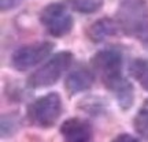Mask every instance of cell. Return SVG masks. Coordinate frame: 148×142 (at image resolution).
I'll return each mask as SVG.
<instances>
[{"instance_id":"1","label":"cell","mask_w":148,"mask_h":142,"mask_svg":"<svg viewBox=\"0 0 148 142\" xmlns=\"http://www.w3.org/2000/svg\"><path fill=\"white\" fill-rule=\"evenodd\" d=\"M115 21L126 36L148 44V4L144 0H123Z\"/></svg>"},{"instance_id":"2","label":"cell","mask_w":148,"mask_h":142,"mask_svg":"<svg viewBox=\"0 0 148 142\" xmlns=\"http://www.w3.org/2000/svg\"><path fill=\"white\" fill-rule=\"evenodd\" d=\"M90 66L107 89H111L118 82H121L122 77V55L118 49L108 48L96 52L90 58Z\"/></svg>"},{"instance_id":"3","label":"cell","mask_w":148,"mask_h":142,"mask_svg":"<svg viewBox=\"0 0 148 142\" xmlns=\"http://www.w3.org/2000/svg\"><path fill=\"white\" fill-rule=\"evenodd\" d=\"M71 62H73V53L69 51L53 55L47 63L42 64L40 69H37L29 77L27 86H30L32 89H41L55 85L64 71L70 67Z\"/></svg>"},{"instance_id":"4","label":"cell","mask_w":148,"mask_h":142,"mask_svg":"<svg viewBox=\"0 0 148 142\" xmlns=\"http://www.w3.org/2000/svg\"><path fill=\"white\" fill-rule=\"evenodd\" d=\"M62 113V99L58 93H48L27 107V119L33 126L48 128L58 122Z\"/></svg>"},{"instance_id":"5","label":"cell","mask_w":148,"mask_h":142,"mask_svg":"<svg viewBox=\"0 0 148 142\" xmlns=\"http://www.w3.org/2000/svg\"><path fill=\"white\" fill-rule=\"evenodd\" d=\"M38 19L51 36L63 37L73 30L74 19L66 5L62 3H51L41 10Z\"/></svg>"},{"instance_id":"6","label":"cell","mask_w":148,"mask_h":142,"mask_svg":"<svg viewBox=\"0 0 148 142\" xmlns=\"http://www.w3.org/2000/svg\"><path fill=\"white\" fill-rule=\"evenodd\" d=\"M53 49V44L49 41L33 42L22 45L11 56V64L18 71H27L47 59Z\"/></svg>"},{"instance_id":"7","label":"cell","mask_w":148,"mask_h":142,"mask_svg":"<svg viewBox=\"0 0 148 142\" xmlns=\"http://www.w3.org/2000/svg\"><path fill=\"white\" fill-rule=\"evenodd\" d=\"M60 135L64 142H89L93 135L90 123L81 118H70L62 123Z\"/></svg>"},{"instance_id":"8","label":"cell","mask_w":148,"mask_h":142,"mask_svg":"<svg viewBox=\"0 0 148 142\" xmlns=\"http://www.w3.org/2000/svg\"><path fill=\"white\" fill-rule=\"evenodd\" d=\"M118 29H119V26H118L116 21L104 16V18H100L93 23H90L89 26L86 27L85 34L89 38V41L99 44V42H103L110 37H114L118 33Z\"/></svg>"},{"instance_id":"9","label":"cell","mask_w":148,"mask_h":142,"mask_svg":"<svg viewBox=\"0 0 148 142\" xmlns=\"http://www.w3.org/2000/svg\"><path fill=\"white\" fill-rule=\"evenodd\" d=\"M93 82H95V75L92 71L86 69H77L67 75L64 88L70 96H73L90 89Z\"/></svg>"},{"instance_id":"10","label":"cell","mask_w":148,"mask_h":142,"mask_svg":"<svg viewBox=\"0 0 148 142\" xmlns=\"http://www.w3.org/2000/svg\"><path fill=\"white\" fill-rule=\"evenodd\" d=\"M111 92L114 93L118 104L122 109H129L133 105V101H134V89H133V85L123 78L121 82H118L115 86L111 88Z\"/></svg>"},{"instance_id":"11","label":"cell","mask_w":148,"mask_h":142,"mask_svg":"<svg viewBox=\"0 0 148 142\" xmlns=\"http://www.w3.org/2000/svg\"><path fill=\"white\" fill-rule=\"evenodd\" d=\"M129 71L133 78L141 85V88L148 92V59H134L129 66Z\"/></svg>"},{"instance_id":"12","label":"cell","mask_w":148,"mask_h":142,"mask_svg":"<svg viewBox=\"0 0 148 142\" xmlns=\"http://www.w3.org/2000/svg\"><path fill=\"white\" fill-rule=\"evenodd\" d=\"M70 8L79 14H95L101 8L104 0H64Z\"/></svg>"},{"instance_id":"13","label":"cell","mask_w":148,"mask_h":142,"mask_svg":"<svg viewBox=\"0 0 148 142\" xmlns=\"http://www.w3.org/2000/svg\"><path fill=\"white\" fill-rule=\"evenodd\" d=\"M133 126L134 130L138 135H141L144 139L148 141V113L144 112L143 109L138 111V113L136 115L134 120H133Z\"/></svg>"},{"instance_id":"14","label":"cell","mask_w":148,"mask_h":142,"mask_svg":"<svg viewBox=\"0 0 148 142\" xmlns=\"http://www.w3.org/2000/svg\"><path fill=\"white\" fill-rule=\"evenodd\" d=\"M111 142H140V141H138L136 137H132V135H129V134H119V135H116Z\"/></svg>"},{"instance_id":"15","label":"cell","mask_w":148,"mask_h":142,"mask_svg":"<svg viewBox=\"0 0 148 142\" xmlns=\"http://www.w3.org/2000/svg\"><path fill=\"white\" fill-rule=\"evenodd\" d=\"M1 11H10L12 8H15L19 0H1Z\"/></svg>"},{"instance_id":"16","label":"cell","mask_w":148,"mask_h":142,"mask_svg":"<svg viewBox=\"0 0 148 142\" xmlns=\"http://www.w3.org/2000/svg\"><path fill=\"white\" fill-rule=\"evenodd\" d=\"M141 109H143L144 112H147V113H148V100H145V101H144L143 107H141Z\"/></svg>"}]
</instances>
